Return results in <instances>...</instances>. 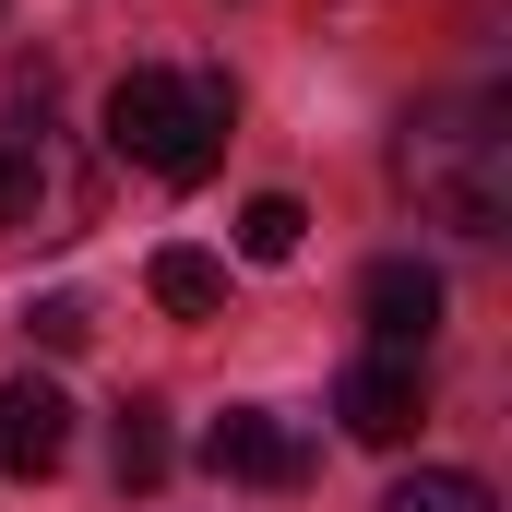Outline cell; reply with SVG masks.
Returning a JSON list of instances; mask_svg holds the SVG:
<instances>
[{
	"instance_id": "10",
	"label": "cell",
	"mask_w": 512,
	"mask_h": 512,
	"mask_svg": "<svg viewBox=\"0 0 512 512\" xmlns=\"http://www.w3.org/2000/svg\"><path fill=\"white\" fill-rule=\"evenodd\" d=\"M48 215V155H36V131L0 155V227H36Z\"/></svg>"
},
{
	"instance_id": "2",
	"label": "cell",
	"mask_w": 512,
	"mask_h": 512,
	"mask_svg": "<svg viewBox=\"0 0 512 512\" xmlns=\"http://www.w3.org/2000/svg\"><path fill=\"white\" fill-rule=\"evenodd\" d=\"M227 84L215 72H120L108 84V143H120L143 179H203L215 143H227Z\"/></svg>"
},
{
	"instance_id": "7",
	"label": "cell",
	"mask_w": 512,
	"mask_h": 512,
	"mask_svg": "<svg viewBox=\"0 0 512 512\" xmlns=\"http://www.w3.org/2000/svg\"><path fill=\"white\" fill-rule=\"evenodd\" d=\"M143 286H155V310H179V322L227 310V262H215V251H155V262H143Z\"/></svg>"
},
{
	"instance_id": "5",
	"label": "cell",
	"mask_w": 512,
	"mask_h": 512,
	"mask_svg": "<svg viewBox=\"0 0 512 512\" xmlns=\"http://www.w3.org/2000/svg\"><path fill=\"white\" fill-rule=\"evenodd\" d=\"M72 453V405L48 382H0V477H48Z\"/></svg>"
},
{
	"instance_id": "9",
	"label": "cell",
	"mask_w": 512,
	"mask_h": 512,
	"mask_svg": "<svg viewBox=\"0 0 512 512\" xmlns=\"http://www.w3.org/2000/svg\"><path fill=\"white\" fill-rule=\"evenodd\" d=\"M167 477V405H120V489Z\"/></svg>"
},
{
	"instance_id": "12",
	"label": "cell",
	"mask_w": 512,
	"mask_h": 512,
	"mask_svg": "<svg viewBox=\"0 0 512 512\" xmlns=\"http://www.w3.org/2000/svg\"><path fill=\"white\" fill-rule=\"evenodd\" d=\"M24 334H36V346H84V334H96V310H84V298H36V310H24Z\"/></svg>"
},
{
	"instance_id": "1",
	"label": "cell",
	"mask_w": 512,
	"mask_h": 512,
	"mask_svg": "<svg viewBox=\"0 0 512 512\" xmlns=\"http://www.w3.org/2000/svg\"><path fill=\"white\" fill-rule=\"evenodd\" d=\"M405 179H417V203H429L441 227L501 239V215H512V131H501V108H489V96L429 108V120L405 131Z\"/></svg>"
},
{
	"instance_id": "6",
	"label": "cell",
	"mask_w": 512,
	"mask_h": 512,
	"mask_svg": "<svg viewBox=\"0 0 512 512\" xmlns=\"http://www.w3.org/2000/svg\"><path fill=\"white\" fill-rule=\"evenodd\" d=\"M358 310H370V334H382L393 358H417V346H429V322H441V274H429V262H370Z\"/></svg>"
},
{
	"instance_id": "11",
	"label": "cell",
	"mask_w": 512,
	"mask_h": 512,
	"mask_svg": "<svg viewBox=\"0 0 512 512\" xmlns=\"http://www.w3.org/2000/svg\"><path fill=\"white\" fill-rule=\"evenodd\" d=\"M382 512H501V501H489L477 477H453V465H429V477H405V489H393Z\"/></svg>"
},
{
	"instance_id": "4",
	"label": "cell",
	"mask_w": 512,
	"mask_h": 512,
	"mask_svg": "<svg viewBox=\"0 0 512 512\" xmlns=\"http://www.w3.org/2000/svg\"><path fill=\"white\" fill-rule=\"evenodd\" d=\"M334 417L358 429V441H405L417 417H429V382H417V358H393V346H370L346 382H334Z\"/></svg>"
},
{
	"instance_id": "8",
	"label": "cell",
	"mask_w": 512,
	"mask_h": 512,
	"mask_svg": "<svg viewBox=\"0 0 512 512\" xmlns=\"http://www.w3.org/2000/svg\"><path fill=\"white\" fill-rule=\"evenodd\" d=\"M298 239H310V215H298V191H251V203H239V251H251V262H286Z\"/></svg>"
},
{
	"instance_id": "3",
	"label": "cell",
	"mask_w": 512,
	"mask_h": 512,
	"mask_svg": "<svg viewBox=\"0 0 512 512\" xmlns=\"http://www.w3.org/2000/svg\"><path fill=\"white\" fill-rule=\"evenodd\" d=\"M203 465H215V477H251V489H298V477H310V441H298L274 405H227V417L203 429Z\"/></svg>"
}]
</instances>
